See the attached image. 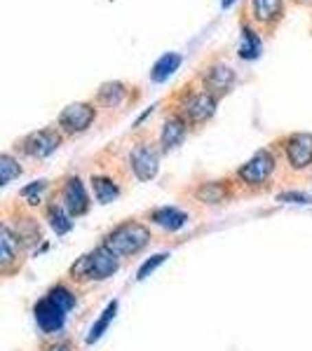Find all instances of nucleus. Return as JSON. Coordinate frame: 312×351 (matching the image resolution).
I'll list each match as a JSON object with an SVG mask.
<instances>
[{
	"label": "nucleus",
	"mask_w": 312,
	"mask_h": 351,
	"mask_svg": "<svg viewBox=\"0 0 312 351\" xmlns=\"http://www.w3.org/2000/svg\"><path fill=\"white\" fill-rule=\"evenodd\" d=\"M179 66H181V54H177V52L162 54L160 59L153 64V68H151V80L153 82L169 80V75H174V73L179 71Z\"/></svg>",
	"instance_id": "15"
},
{
	"label": "nucleus",
	"mask_w": 312,
	"mask_h": 351,
	"mask_svg": "<svg viewBox=\"0 0 312 351\" xmlns=\"http://www.w3.org/2000/svg\"><path fill=\"white\" fill-rule=\"evenodd\" d=\"M129 162H132V171L139 180H153L157 176V169H160V157L146 143L136 145L132 155H129Z\"/></svg>",
	"instance_id": "6"
},
{
	"label": "nucleus",
	"mask_w": 312,
	"mask_h": 351,
	"mask_svg": "<svg viewBox=\"0 0 312 351\" xmlns=\"http://www.w3.org/2000/svg\"><path fill=\"white\" fill-rule=\"evenodd\" d=\"M272 171H275V157L270 155V150H258L256 155L237 171V176H240L247 185H263L265 180L270 178Z\"/></svg>",
	"instance_id": "4"
},
{
	"label": "nucleus",
	"mask_w": 312,
	"mask_h": 351,
	"mask_svg": "<svg viewBox=\"0 0 312 351\" xmlns=\"http://www.w3.org/2000/svg\"><path fill=\"white\" fill-rule=\"evenodd\" d=\"M21 167L12 155H0V185H10L14 178H19Z\"/></svg>",
	"instance_id": "22"
},
{
	"label": "nucleus",
	"mask_w": 312,
	"mask_h": 351,
	"mask_svg": "<svg viewBox=\"0 0 312 351\" xmlns=\"http://www.w3.org/2000/svg\"><path fill=\"white\" fill-rule=\"evenodd\" d=\"M92 190H94V199L99 204H111L120 195V188L111 178H106V176H92Z\"/></svg>",
	"instance_id": "17"
},
{
	"label": "nucleus",
	"mask_w": 312,
	"mask_h": 351,
	"mask_svg": "<svg viewBox=\"0 0 312 351\" xmlns=\"http://www.w3.org/2000/svg\"><path fill=\"white\" fill-rule=\"evenodd\" d=\"M195 197L204 204H221L225 197V188L221 183H202L195 190Z\"/></svg>",
	"instance_id": "21"
},
{
	"label": "nucleus",
	"mask_w": 312,
	"mask_h": 351,
	"mask_svg": "<svg viewBox=\"0 0 312 351\" xmlns=\"http://www.w3.org/2000/svg\"><path fill=\"white\" fill-rule=\"evenodd\" d=\"M47 220L56 234H66L73 228V216L66 211V206H59V204H52L47 208Z\"/></svg>",
	"instance_id": "20"
},
{
	"label": "nucleus",
	"mask_w": 312,
	"mask_h": 351,
	"mask_svg": "<svg viewBox=\"0 0 312 351\" xmlns=\"http://www.w3.org/2000/svg\"><path fill=\"white\" fill-rule=\"evenodd\" d=\"M61 199H64V206L66 211L71 213L73 218L78 216H85V213L89 211V197H87V190H85V183L80 178H68L66 185H64V195H61Z\"/></svg>",
	"instance_id": "8"
},
{
	"label": "nucleus",
	"mask_w": 312,
	"mask_h": 351,
	"mask_svg": "<svg viewBox=\"0 0 312 351\" xmlns=\"http://www.w3.org/2000/svg\"><path fill=\"white\" fill-rule=\"evenodd\" d=\"M277 202H285V204H303V206H310L312 197L305 195V192H296V190H289V192H280L277 195Z\"/></svg>",
	"instance_id": "26"
},
{
	"label": "nucleus",
	"mask_w": 312,
	"mask_h": 351,
	"mask_svg": "<svg viewBox=\"0 0 312 351\" xmlns=\"http://www.w3.org/2000/svg\"><path fill=\"white\" fill-rule=\"evenodd\" d=\"M148 241H151V232L141 223H132V220H129V223L118 225L115 230L106 234L104 246L111 248L118 258H127V256L139 253Z\"/></svg>",
	"instance_id": "2"
},
{
	"label": "nucleus",
	"mask_w": 312,
	"mask_h": 351,
	"mask_svg": "<svg viewBox=\"0 0 312 351\" xmlns=\"http://www.w3.org/2000/svg\"><path fill=\"white\" fill-rule=\"evenodd\" d=\"M47 188V180H36V183L26 185L24 190H21V197L31 204V206H36V204H41V192Z\"/></svg>",
	"instance_id": "25"
},
{
	"label": "nucleus",
	"mask_w": 312,
	"mask_h": 351,
	"mask_svg": "<svg viewBox=\"0 0 312 351\" xmlns=\"http://www.w3.org/2000/svg\"><path fill=\"white\" fill-rule=\"evenodd\" d=\"M115 311H118V300H113V302L106 304V309L101 311V316L96 319V324L92 326V330H89L87 335V344H94L96 339H101V335H104L106 330H109L111 321L115 319Z\"/></svg>",
	"instance_id": "19"
},
{
	"label": "nucleus",
	"mask_w": 312,
	"mask_h": 351,
	"mask_svg": "<svg viewBox=\"0 0 312 351\" xmlns=\"http://www.w3.org/2000/svg\"><path fill=\"white\" fill-rule=\"evenodd\" d=\"M186 129H188V124H186V120L181 115L167 117V120H164V127H162V134H160L162 148L164 150H172V148H177V145L183 143Z\"/></svg>",
	"instance_id": "12"
},
{
	"label": "nucleus",
	"mask_w": 312,
	"mask_h": 351,
	"mask_svg": "<svg viewBox=\"0 0 312 351\" xmlns=\"http://www.w3.org/2000/svg\"><path fill=\"white\" fill-rule=\"evenodd\" d=\"M216 112V96L209 92L190 94L183 104V115L192 122H204Z\"/></svg>",
	"instance_id": "10"
},
{
	"label": "nucleus",
	"mask_w": 312,
	"mask_h": 351,
	"mask_svg": "<svg viewBox=\"0 0 312 351\" xmlns=\"http://www.w3.org/2000/svg\"><path fill=\"white\" fill-rule=\"evenodd\" d=\"M66 314H68V309L61 307L59 302H54L49 295H45L41 302H36V307H33L36 324L45 335H54V332H59L61 328H64Z\"/></svg>",
	"instance_id": "3"
},
{
	"label": "nucleus",
	"mask_w": 312,
	"mask_h": 351,
	"mask_svg": "<svg viewBox=\"0 0 312 351\" xmlns=\"http://www.w3.org/2000/svg\"><path fill=\"white\" fill-rule=\"evenodd\" d=\"M260 52H263V43H260L258 33L254 31L252 26H245L242 28V43H240V56L247 61H254L258 59Z\"/></svg>",
	"instance_id": "16"
},
{
	"label": "nucleus",
	"mask_w": 312,
	"mask_h": 351,
	"mask_svg": "<svg viewBox=\"0 0 312 351\" xmlns=\"http://www.w3.org/2000/svg\"><path fill=\"white\" fill-rule=\"evenodd\" d=\"M59 143H61V138L54 129H41V132H33V134L26 136L24 150H26V155L43 160V157L52 155V152L59 148Z\"/></svg>",
	"instance_id": "7"
},
{
	"label": "nucleus",
	"mask_w": 312,
	"mask_h": 351,
	"mask_svg": "<svg viewBox=\"0 0 312 351\" xmlns=\"http://www.w3.org/2000/svg\"><path fill=\"white\" fill-rule=\"evenodd\" d=\"M47 351H71V347H68L66 342H54V344H49Z\"/></svg>",
	"instance_id": "27"
},
{
	"label": "nucleus",
	"mask_w": 312,
	"mask_h": 351,
	"mask_svg": "<svg viewBox=\"0 0 312 351\" xmlns=\"http://www.w3.org/2000/svg\"><path fill=\"white\" fill-rule=\"evenodd\" d=\"M232 82H235V73H232V68L225 66V64H216V66L209 68L207 75H204V92L223 94L232 87Z\"/></svg>",
	"instance_id": "11"
},
{
	"label": "nucleus",
	"mask_w": 312,
	"mask_h": 351,
	"mask_svg": "<svg viewBox=\"0 0 312 351\" xmlns=\"http://www.w3.org/2000/svg\"><path fill=\"white\" fill-rule=\"evenodd\" d=\"M235 5V0H221V8H232Z\"/></svg>",
	"instance_id": "28"
},
{
	"label": "nucleus",
	"mask_w": 312,
	"mask_h": 351,
	"mask_svg": "<svg viewBox=\"0 0 312 351\" xmlns=\"http://www.w3.org/2000/svg\"><path fill=\"white\" fill-rule=\"evenodd\" d=\"M254 16L260 24H272L282 16V0H254Z\"/></svg>",
	"instance_id": "18"
},
{
	"label": "nucleus",
	"mask_w": 312,
	"mask_h": 351,
	"mask_svg": "<svg viewBox=\"0 0 312 351\" xmlns=\"http://www.w3.org/2000/svg\"><path fill=\"white\" fill-rule=\"evenodd\" d=\"M287 160L293 169H305L312 164V134H291L287 138Z\"/></svg>",
	"instance_id": "9"
},
{
	"label": "nucleus",
	"mask_w": 312,
	"mask_h": 351,
	"mask_svg": "<svg viewBox=\"0 0 312 351\" xmlns=\"http://www.w3.org/2000/svg\"><path fill=\"white\" fill-rule=\"evenodd\" d=\"M120 269V258L106 246L94 248L92 253L82 256L76 265L71 267L73 279H92V281H104L113 276Z\"/></svg>",
	"instance_id": "1"
},
{
	"label": "nucleus",
	"mask_w": 312,
	"mask_h": 351,
	"mask_svg": "<svg viewBox=\"0 0 312 351\" xmlns=\"http://www.w3.org/2000/svg\"><path fill=\"white\" fill-rule=\"evenodd\" d=\"M99 99L106 106H118L124 99V84L122 82H106L99 89Z\"/></svg>",
	"instance_id": "23"
},
{
	"label": "nucleus",
	"mask_w": 312,
	"mask_h": 351,
	"mask_svg": "<svg viewBox=\"0 0 312 351\" xmlns=\"http://www.w3.org/2000/svg\"><path fill=\"white\" fill-rule=\"evenodd\" d=\"M94 117H96V110L92 104H71L61 110L59 127L68 134H80L85 129H89Z\"/></svg>",
	"instance_id": "5"
},
{
	"label": "nucleus",
	"mask_w": 312,
	"mask_h": 351,
	"mask_svg": "<svg viewBox=\"0 0 312 351\" xmlns=\"http://www.w3.org/2000/svg\"><path fill=\"white\" fill-rule=\"evenodd\" d=\"M153 223L160 225V228L169 230V232H177L183 228L186 223H188V216H186L183 211H179V208L174 206H162V208H155V211L151 213Z\"/></svg>",
	"instance_id": "13"
},
{
	"label": "nucleus",
	"mask_w": 312,
	"mask_h": 351,
	"mask_svg": "<svg viewBox=\"0 0 312 351\" xmlns=\"http://www.w3.org/2000/svg\"><path fill=\"white\" fill-rule=\"evenodd\" d=\"M16 258H19V239L10 230V225H3V230H0V263H3V269H8Z\"/></svg>",
	"instance_id": "14"
},
{
	"label": "nucleus",
	"mask_w": 312,
	"mask_h": 351,
	"mask_svg": "<svg viewBox=\"0 0 312 351\" xmlns=\"http://www.w3.org/2000/svg\"><path fill=\"white\" fill-rule=\"evenodd\" d=\"M167 258H169V253H157V256H153L151 260H146V263L139 267V271H136V279H139V281L148 279V276L153 274V271H155L157 267H160V265H162Z\"/></svg>",
	"instance_id": "24"
}]
</instances>
